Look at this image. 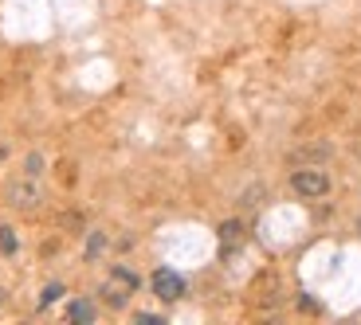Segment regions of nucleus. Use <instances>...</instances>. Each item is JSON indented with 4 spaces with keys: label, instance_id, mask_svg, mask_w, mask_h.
<instances>
[{
    "label": "nucleus",
    "instance_id": "nucleus-4",
    "mask_svg": "<svg viewBox=\"0 0 361 325\" xmlns=\"http://www.w3.org/2000/svg\"><path fill=\"white\" fill-rule=\"evenodd\" d=\"M154 294H157L161 302H177V298H185V279H180L177 271H165V267H161V271L154 274Z\"/></svg>",
    "mask_w": 361,
    "mask_h": 325
},
{
    "label": "nucleus",
    "instance_id": "nucleus-9",
    "mask_svg": "<svg viewBox=\"0 0 361 325\" xmlns=\"http://www.w3.org/2000/svg\"><path fill=\"white\" fill-rule=\"evenodd\" d=\"M24 172H27V177H39V172H44V157H39V153H27Z\"/></svg>",
    "mask_w": 361,
    "mask_h": 325
},
{
    "label": "nucleus",
    "instance_id": "nucleus-2",
    "mask_svg": "<svg viewBox=\"0 0 361 325\" xmlns=\"http://www.w3.org/2000/svg\"><path fill=\"white\" fill-rule=\"evenodd\" d=\"M290 189L302 200H322L330 192V177H326V169H295L290 172Z\"/></svg>",
    "mask_w": 361,
    "mask_h": 325
},
{
    "label": "nucleus",
    "instance_id": "nucleus-8",
    "mask_svg": "<svg viewBox=\"0 0 361 325\" xmlns=\"http://www.w3.org/2000/svg\"><path fill=\"white\" fill-rule=\"evenodd\" d=\"M240 231H244V227L235 224V219H228V224L220 227V239H224V243H235V239H240Z\"/></svg>",
    "mask_w": 361,
    "mask_h": 325
},
{
    "label": "nucleus",
    "instance_id": "nucleus-7",
    "mask_svg": "<svg viewBox=\"0 0 361 325\" xmlns=\"http://www.w3.org/2000/svg\"><path fill=\"white\" fill-rule=\"evenodd\" d=\"M16 235H12V227H0V251L4 255H16Z\"/></svg>",
    "mask_w": 361,
    "mask_h": 325
},
{
    "label": "nucleus",
    "instance_id": "nucleus-3",
    "mask_svg": "<svg viewBox=\"0 0 361 325\" xmlns=\"http://www.w3.org/2000/svg\"><path fill=\"white\" fill-rule=\"evenodd\" d=\"M39 200H44V189H39V177H20V181L8 184V204L16 212H36Z\"/></svg>",
    "mask_w": 361,
    "mask_h": 325
},
{
    "label": "nucleus",
    "instance_id": "nucleus-10",
    "mask_svg": "<svg viewBox=\"0 0 361 325\" xmlns=\"http://www.w3.org/2000/svg\"><path fill=\"white\" fill-rule=\"evenodd\" d=\"M59 294H63V286H59V282H51V286L44 290V298H39V302H44V306H51V302L59 298Z\"/></svg>",
    "mask_w": 361,
    "mask_h": 325
},
{
    "label": "nucleus",
    "instance_id": "nucleus-12",
    "mask_svg": "<svg viewBox=\"0 0 361 325\" xmlns=\"http://www.w3.org/2000/svg\"><path fill=\"white\" fill-rule=\"evenodd\" d=\"M0 306H4V290H0Z\"/></svg>",
    "mask_w": 361,
    "mask_h": 325
},
{
    "label": "nucleus",
    "instance_id": "nucleus-5",
    "mask_svg": "<svg viewBox=\"0 0 361 325\" xmlns=\"http://www.w3.org/2000/svg\"><path fill=\"white\" fill-rule=\"evenodd\" d=\"M67 317H71V321H82V325H90L94 321V317H99V310H94V302H71V306H67Z\"/></svg>",
    "mask_w": 361,
    "mask_h": 325
},
{
    "label": "nucleus",
    "instance_id": "nucleus-1",
    "mask_svg": "<svg viewBox=\"0 0 361 325\" xmlns=\"http://www.w3.org/2000/svg\"><path fill=\"white\" fill-rule=\"evenodd\" d=\"M137 290V274L130 271V267H114L106 279V286H102V298H106V306L122 310L130 302V294Z\"/></svg>",
    "mask_w": 361,
    "mask_h": 325
},
{
    "label": "nucleus",
    "instance_id": "nucleus-11",
    "mask_svg": "<svg viewBox=\"0 0 361 325\" xmlns=\"http://www.w3.org/2000/svg\"><path fill=\"white\" fill-rule=\"evenodd\" d=\"M4 157H8V149H4V145H0V161H4Z\"/></svg>",
    "mask_w": 361,
    "mask_h": 325
},
{
    "label": "nucleus",
    "instance_id": "nucleus-6",
    "mask_svg": "<svg viewBox=\"0 0 361 325\" xmlns=\"http://www.w3.org/2000/svg\"><path fill=\"white\" fill-rule=\"evenodd\" d=\"M102 251H106V235H102V231H90V235H87V259L94 262Z\"/></svg>",
    "mask_w": 361,
    "mask_h": 325
}]
</instances>
